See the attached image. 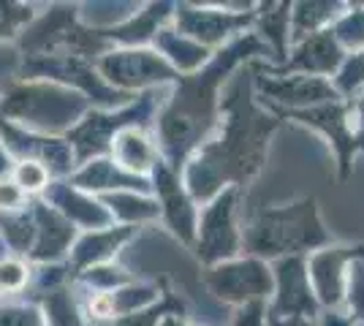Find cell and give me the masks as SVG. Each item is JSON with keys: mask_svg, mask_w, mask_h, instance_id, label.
<instances>
[{"mask_svg": "<svg viewBox=\"0 0 364 326\" xmlns=\"http://www.w3.org/2000/svg\"><path fill=\"white\" fill-rule=\"evenodd\" d=\"M155 47H158V55L180 74V77H191L201 71L215 52L198 47L196 41H191L188 36L177 33L174 28H161L158 36H155Z\"/></svg>", "mask_w": 364, "mask_h": 326, "instance_id": "cell-15", "label": "cell"}, {"mask_svg": "<svg viewBox=\"0 0 364 326\" xmlns=\"http://www.w3.org/2000/svg\"><path fill=\"white\" fill-rule=\"evenodd\" d=\"M6 318H0V326H38L33 313H0Z\"/></svg>", "mask_w": 364, "mask_h": 326, "instance_id": "cell-29", "label": "cell"}, {"mask_svg": "<svg viewBox=\"0 0 364 326\" xmlns=\"http://www.w3.org/2000/svg\"><path fill=\"white\" fill-rule=\"evenodd\" d=\"M269 266H272L274 291L272 299L267 302V313L296 315V318H313L316 321L321 305L313 294V288H310L304 256H289V259L272 261Z\"/></svg>", "mask_w": 364, "mask_h": 326, "instance_id": "cell-11", "label": "cell"}, {"mask_svg": "<svg viewBox=\"0 0 364 326\" xmlns=\"http://www.w3.org/2000/svg\"><path fill=\"white\" fill-rule=\"evenodd\" d=\"M267 326H316L313 318H296V315H272L267 313Z\"/></svg>", "mask_w": 364, "mask_h": 326, "instance_id": "cell-28", "label": "cell"}, {"mask_svg": "<svg viewBox=\"0 0 364 326\" xmlns=\"http://www.w3.org/2000/svg\"><path fill=\"white\" fill-rule=\"evenodd\" d=\"M329 82H332V87L343 101H350L359 93H364V49L348 52L343 65H340V71Z\"/></svg>", "mask_w": 364, "mask_h": 326, "instance_id": "cell-19", "label": "cell"}, {"mask_svg": "<svg viewBox=\"0 0 364 326\" xmlns=\"http://www.w3.org/2000/svg\"><path fill=\"white\" fill-rule=\"evenodd\" d=\"M114 156H117V166L125 169L128 174H147L152 171L161 161H158V147L152 144V139L134 125H125L117 131L114 136Z\"/></svg>", "mask_w": 364, "mask_h": 326, "instance_id": "cell-17", "label": "cell"}, {"mask_svg": "<svg viewBox=\"0 0 364 326\" xmlns=\"http://www.w3.org/2000/svg\"><path fill=\"white\" fill-rule=\"evenodd\" d=\"M258 58H272V55L256 38V33L247 31L223 49H218L201 71L177 79V90L171 95L168 107L164 109V114L158 117V131L168 156V169H185L191 156L210 139V134L220 120V95L226 82L242 65Z\"/></svg>", "mask_w": 364, "mask_h": 326, "instance_id": "cell-2", "label": "cell"}, {"mask_svg": "<svg viewBox=\"0 0 364 326\" xmlns=\"http://www.w3.org/2000/svg\"><path fill=\"white\" fill-rule=\"evenodd\" d=\"M250 74H253V90H256L258 104L267 112H299V109L343 101L329 79L302 77V74H286V77L267 74L258 68L256 60L250 63Z\"/></svg>", "mask_w": 364, "mask_h": 326, "instance_id": "cell-8", "label": "cell"}, {"mask_svg": "<svg viewBox=\"0 0 364 326\" xmlns=\"http://www.w3.org/2000/svg\"><path fill=\"white\" fill-rule=\"evenodd\" d=\"M161 326H188V324L182 321V315H166V318L161 321Z\"/></svg>", "mask_w": 364, "mask_h": 326, "instance_id": "cell-31", "label": "cell"}, {"mask_svg": "<svg viewBox=\"0 0 364 326\" xmlns=\"http://www.w3.org/2000/svg\"><path fill=\"white\" fill-rule=\"evenodd\" d=\"M16 180H19V185L28 188V190H38V188H44V183H46V171L41 169L38 163L25 161V163L16 169Z\"/></svg>", "mask_w": 364, "mask_h": 326, "instance_id": "cell-24", "label": "cell"}, {"mask_svg": "<svg viewBox=\"0 0 364 326\" xmlns=\"http://www.w3.org/2000/svg\"><path fill=\"white\" fill-rule=\"evenodd\" d=\"M182 310H185V302L171 291H166V296L158 305H150V308L134 313V315H125L120 326H161V321L166 315H182Z\"/></svg>", "mask_w": 364, "mask_h": 326, "instance_id": "cell-22", "label": "cell"}, {"mask_svg": "<svg viewBox=\"0 0 364 326\" xmlns=\"http://www.w3.org/2000/svg\"><path fill=\"white\" fill-rule=\"evenodd\" d=\"M228 326H267V305L264 302H253V305L237 308Z\"/></svg>", "mask_w": 364, "mask_h": 326, "instance_id": "cell-23", "label": "cell"}, {"mask_svg": "<svg viewBox=\"0 0 364 326\" xmlns=\"http://www.w3.org/2000/svg\"><path fill=\"white\" fill-rule=\"evenodd\" d=\"M343 11H346V3H340V0H299V3H291V47L321 31H329Z\"/></svg>", "mask_w": 364, "mask_h": 326, "instance_id": "cell-16", "label": "cell"}, {"mask_svg": "<svg viewBox=\"0 0 364 326\" xmlns=\"http://www.w3.org/2000/svg\"><path fill=\"white\" fill-rule=\"evenodd\" d=\"M364 259V245H340L332 242L326 248L304 256L307 280L318 299L321 310H340L346 302V280L350 261Z\"/></svg>", "mask_w": 364, "mask_h": 326, "instance_id": "cell-9", "label": "cell"}, {"mask_svg": "<svg viewBox=\"0 0 364 326\" xmlns=\"http://www.w3.org/2000/svg\"><path fill=\"white\" fill-rule=\"evenodd\" d=\"M277 120H289V123L313 128L318 136L326 139L337 158V177L340 183H346L353 171V158L364 153V139L353 128L348 101H332V104H321V107L299 109V112H272Z\"/></svg>", "mask_w": 364, "mask_h": 326, "instance_id": "cell-6", "label": "cell"}, {"mask_svg": "<svg viewBox=\"0 0 364 326\" xmlns=\"http://www.w3.org/2000/svg\"><path fill=\"white\" fill-rule=\"evenodd\" d=\"M242 193L245 190L240 188H226L198 210L193 250L204 266L223 264L242 256V226L237 220Z\"/></svg>", "mask_w": 364, "mask_h": 326, "instance_id": "cell-5", "label": "cell"}, {"mask_svg": "<svg viewBox=\"0 0 364 326\" xmlns=\"http://www.w3.org/2000/svg\"><path fill=\"white\" fill-rule=\"evenodd\" d=\"M250 31L256 33V38L269 49L274 65L286 60L291 49V3L283 0V3H256V16H253V28Z\"/></svg>", "mask_w": 364, "mask_h": 326, "instance_id": "cell-14", "label": "cell"}, {"mask_svg": "<svg viewBox=\"0 0 364 326\" xmlns=\"http://www.w3.org/2000/svg\"><path fill=\"white\" fill-rule=\"evenodd\" d=\"M332 242L334 237L321 220L316 196L261 207L242 226V256H253L267 264L289 256H310Z\"/></svg>", "mask_w": 364, "mask_h": 326, "instance_id": "cell-3", "label": "cell"}, {"mask_svg": "<svg viewBox=\"0 0 364 326\" xmlns=\"http://www.w3.org/2000/svg\"><path fill=\"white\" fill-rule=\"evenodd\" d=\"M277 128L280 120L258 104L247 63L226 82L220 95V120L182 169L188 196L196 204H207L226 188L247 190L267 166L269 141Z\"/></svg>", "mask_w": 364, "mask_h": 326, "instance_id": "cell-1", "label": "cell"}, {"mask_svg": "<svg viewBox=\"0 0 364 326\" xmlns=\"http://www.w3.org/2000/svg\"><path fill=\"white\" fill-rule=\"evenodd\" d=\"M109 204H112L114 215H120L128 223H144V220H152V217L161 215L158 202L136 196V193H117V196L109 199Z\"/></svg>", "mask_w": 364, "mask_h": 326, "instance_id": "cell-20", "label": "cell"}, {"mask_svg": "<svg viewBox=\"0 0 364 326\" xmlns=\"http://www.w3.org/2000/svg\"><path fill=\"white\" fill-rule=\"evenodd\" d=\"M25 269L16 264V261H6V264H0V288L3 291H16V288H22L25 286Z\"/></svg>", "mask_w": 364, "mask_h": 326, "instance_id": "cell-25", "label": "cell"}, {"mask_svg": "<svg viewBox=\"0 0 364 326\" xmlns=\"http://www.w3.org/2000/svg\"><path fill=\"white\" fill-rule=\"evenodd\" d=\"M332 33L346 52L364 49V3H346V11L332 25Z\"/></svg>", "mask_w": 364, "mask_h": 326, "instance_id": "cell-18", "label": "cell"}, {"mask_svg": "<svg viewBox=\"0 0 364 326\" xmlns=\"http://www.w3.org/2000/svg\"><path fill=\"white\" fill-rule=\"evenodd\" d=\"M346 55L348 52L340 47V41L334 38L332 28H329V31H321L316 36L299 41V44H294L289 49V55H286V60L280 63V65H274L269 60H256V65L261 71H267V74H280V77L302 74V77L332 79L340 71Z\"/></svg>", "mask_w": 364, "mask_h": 326, "instance_id": "cell-10", "label": "cell"}, {"mask_svg": "<svg viewBox=\"0 0 364 326\" xmlns=\"http://www.w3.org/2000/svg\"><path fill=\"white\" fill-rule=\"evenodd\" d=\"M343 310L348 313L356 326H364V259H356L348 266Z\"/></svg>", "mask_w": 364, "mask_h": 326, "instance_id": "cell-21", "label": "cell"}, {"mask_svg": "<svg viewBox=\"0 0 364 326\" xmlns=\"http://www.w3.org/2000/svg\"><path fill=\"white\" fill-rule=\"evenodd\" d=\"M19 202H22V196H19L16 185L0 183V207H19Z\"/></svg>", "mask_w": 364, "mask_h": 326, "instance_id": "cell-30", "label": "cell"}, {"mask_svg": "<svg viewBox=\"0 0 364 326\" xmlns=\"http://www.w3.org/2000/svg\"><path fill=\"white\" fill-rule=\"evenodd\" d=\"M101 65H104V74L120 87H147V85H166L180 79V74L155 49L112 52Z\"/></svg>", "mask_w": 364, "mask_h": 326, "instance_id": "cell-12", "label": "cell"}, {"mask_svg": "<svg viewBox=\"0 0 364 326\" xmlns=\"http://www.w3.org/2000/svg\"><path fill=\"white\" fill-rule=\"evenodd\" d=\"M316 326H356L350 321V315L343 308L340 310H321L316 318Z\"/></svg>", "mask_w": 364, "mask_h": 326, "instance_id": "cell-26", "label": "cell"}, {"mask_svg": "<svg viewBox=\"0 0 364 326\" xmlns=\"http://www.w3.org/2000/svg\"><path fill=\"white\" fill-rule=\"evenodd\" d=\"M256 3H180L174 6V31L196 41L198 47L218 52L253 28Z\"/></svg>", "mask_w": 364, "mask_h": 326, "instance_id": "cell-4", "label": "cell"}, {"mask_svg": "<svg viewBox=\"0 0 364 326\" xmlns=\"http://www.w3.org/2000/svg\"><path fill=\"white\" fill-rule=\"evenodd\" d=\"M348 104H350V117H353V128H356V134L364 139V93L350 98Z\"/></svg>", "mask_w": 364, "mask_h": 326, "instance_id": "cell-27", "label": "cell"}, {"mask_svg": "<svg viewBox=\"0 0 364 326\" xmlns=\"http://www.w3.org/2000/svg\"><path fill=\"white\" fill-rule=\"evenodd\" d=\"M204 283L220 302L242 308L253 302H269L274 291L272 266L253 256H237L231 261L204 269Z\"/></svg>", "mask_w": 364, "mask_h": 326, "instance_id": "cell-7", "label": "cell"}, {"mask_svg": "<svg viewBox=\"0 0 364 326\" xmlns=\"http://www.w3.org/2000/svg\"><path fill=\"white\" fill-rule=\"evenodd\" d=\"M155 190H158V207L161 215L166 217L171 232L180 237L185 245L193 248L196 239V220H198V204L188 196V190L182 185L180 174L171 171L166 163L155 166Z\"/></svg>", "mask_w": 364, "mask_h": 326, "instance_id": "cell-13", "label": "cell"}]
</instances>
